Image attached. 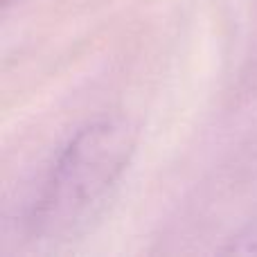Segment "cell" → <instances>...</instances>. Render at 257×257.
I'll return each mask as SVG.
<instances>
[{
  "instance_id": "cell-1",
  "label": "cell",
  "mask_w": 257,
  "mask_h": 257,
  "mask_svg": "<svg viewBox=\"0 0 257 257\" xmlns=\"http://www.w3.org/2000/svg\"><path fill=\"white\" fill-rule=\"evenodd\" d=\"M133 154L124 120L104 117L81 126L54 158L32 212L34 237L48 244L84 232L111 201Z\"/></svg>"
}]
</instances>
